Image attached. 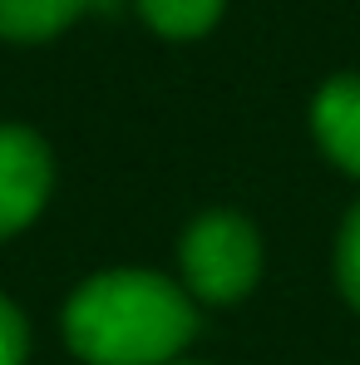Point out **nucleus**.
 I'll return each instance as SVG.
<instances>
[{"mask_svg":"<svg viewBox=\"0 0 360 365\" xmlns=\"http://www.w3.org/2000/svg\"><path fill=\"white\" fill-rule=\"evenodd\" d=\"M187 292L158 272L89 277L64 306V336L89 365H168L192 341Z\"/></svg>","mask_w":360,"mask_h":365,"instance_id":"f257e3e1","label":"nucleus"},{"mask_svg":"<svg viewBox=\"0 0 360 365\" xmlns=\"http://www.w3.org/2000/svg\"><path fill=\"white\" fill-rule=\"evenodd\" d=\"M182 277L187 292L202 302H237L252 292L257 267H262V242L252 222L237 212H207L182 232Z\"/></svg>","mask_w":360,"mask_h":365,"instance_id":"f03ea898","label":"nucleus"},{"mask_svg":"<svg viewBox=\"0 0 360 365\" xmlns=\"http://www.w3.org/2000/svg\"><path fill=\"white\" fill-rule=\"evenodd\" d=\"M50 197V153L30 128L0 123V237L20 232Z\"/></svg>","mask_w":360,"mask_h":365,"instance_id":"7ed1b4c3","label":"nucleus"},{"mask_svg":"<svg viewBox=\"0 0 360 365\" xmlns=\"http://www.w3.org/2000/svg\"><path fill=\"white\" fill-rule=\"evenodd\" d=\"M311 128L331 163H341L351 178H360V74L331 79L316 104H311Z\"/></svg>","mask_w":360,"mask_h":365,"instance_id":"20e7f679","label":"nucleus"},{"mask_svg":"<svg viewBox=\"0 0 360 365\" xmlns=\"http://www.w3.org/2000/svg\"><path fill=\"white\" fill-rule=\"evenodd\" d=\"M89 10V0H0V35L5 40H50L64 25H74Z\"/></svg>","mask_w":360,"mask_h":365,"instance_id":"39448f33","label":"nucleus"},{"mask_svg":"<svg viewBox=\"0 0 360 365\" xmlns=\"http://www.w3.org/2000/svg\"><path fill=\"white\" fill-rule=\"evenodd\" d=\"M133 5H138V15H143L158 35H168V40H192V35H207V30L217 25V15H222L227 0H133Z\"/></svg>","mask_w":360,"mask_h":365,"instance_id":"423d86ee","label":"nucleus"},{"mask_svg":"<svg viewBox=\"0 0 360 365\" xmlns=\"http://www.w3.org/2000/svg\"><path fill=\"white\" fill-rule=\"evenodd\" d=\"M336 277H341V292L351 297V306L360 311V207L346 217V227H341V247H336Z\"/></svg>","mask_w":360,"mask_h":365,"instance_id":"0eeeda50","label":"nucleus"},{"mask_svg":"<svg viewBox=\"0 0 360 365\" xmlns=\"http://www.w3.org/2000/svg\"><path fill=\"white\" fill-rule=\"evenodd\" d=\"M20 361H25V321L0 297V365H20Z\"/></svg>","mask_w":360,"mask_h":365,"instance_id":"6e6552de","label":"nucleus"},{"mask_svg":"<svg viewBox=\"0 0 360 365\" xmlns=\"http://www.w3.org/2000/svg\"><path fill=\"white\" fill-rule=\"evenodd\" d=\"M119 0H89V10H114Z\"/></svg>","mask_w":360,"mask_h":365,"instance_id":"1a4fd4ad","label":"nucleus"}]
</instances>
